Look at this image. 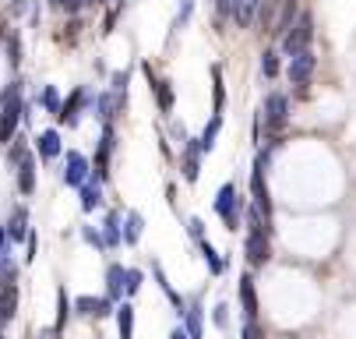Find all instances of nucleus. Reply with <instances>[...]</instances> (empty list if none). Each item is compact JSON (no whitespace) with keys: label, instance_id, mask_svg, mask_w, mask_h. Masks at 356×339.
Returning <instances> with one entry per match:
<instances>
[{"label":"nucleus","instance_id":"10","mask_svg":"<svg viewBox=\"0 0 356 339\" xmlns=\"http://www.w3.org/2000/svg\"><path fill=\"white\" fill-rule=\"evenodd\" d=\"M124 103H127L124 92H103V95H95V110H99V117H103V120H113L124 110Z\"/></svg>","mask_w":356,"mask_h":339},{"label":"nucleus","instance_id":"12","mask_svg":"<svg viewBox=\"0 0 356 339\" xmlns=\"http://www.w3.org/2000/svg\"><path fill=\"white\" fill-rule=\"evenodd\" d=\"M300 18V4L296 0H282L279 4V15H275V25H272V32L275 36H286L289 29H293V22Z\"/></svg>","mask_w":356,"mask_h":339},{"label":"nucleus","instance_id":"3","mask_svg":"<svg viewBox=\"0 0 356 339\" xmlns=\"http://www.w3.org/2000/svg\"><path fill=\"white\" fill-rule=\"evenodd\" d=\"M265 166H268V152H261L258 159H254V170H250V195H254V209L268 219V216H272V198H268V184H265Z\"/></svg>","mask_w":356,"mask_h":339},{"label":"nucleus","instance_id":"5","mask_svg":"<svg viewBox=\"0 0 356 339\" xmlns=\"http://www.w3.org/2000/svg\"><path fill=\"white\" fill-rule=\"evenodd\" d=\"M216 212H219V219H222L229 230H236V223H240V195H236L233 184H222L219 198H216Z\"/></svg>","mask_w":356,"mask_h":339},{"label":"nucleus","instance_id":"24","mask_svg":"<svg viewBox=\"0 0 356 339\" xmlns=\"http://www.w3.org/2000/svg\"><path fill=\"white\" fill-rule=\"evenodd\" d=\"M99 202H103V191H99V184H95V180H85V184H81V209L92 212Z\"/></svg>","mask_w":356,"mask_h":339},{"label":"nucleus","instance_id":"40","mask_svg":"<svg viewBox=\"0 0 356 339\" xmlns=\"http://www.w3.org/2000/svg\"><path fill=\"white\" fill-rule=\"evenodd\" d=\"M191 237H194V240H205V230H201V219H191Z\"/></svg>","mask_w":356,"mask_h":339},{"label":"nucleus","instance_id":"30","mask_svg":"<svg viewBox=\"0 0 356 339\" xmlns=\"http://www.w3.org/2000/svg\"><path fill=\"white\" fill-rule=\"evenodd\" d=\"M25 156H29L25 141H22V138H15V141H11V152H8V166H15V170H18V163H22Z\"/></svg>","mask_w":356,"mask_h":339},{"label":"nucleus","instance_id":"13","mask_svg":"<svg viewBox=\"0 0 356 339\" xmlns=\"http://www.w3.org/2000/svg\"><path fill=\"white\" fill-rule=\"evenodd\" d=\"M74 308H78L81 315H92V318H106V315L113 311V308H110V297H78Z\"/></svg>","mask_w":356,"mask_h":339},{"label":"nucleus","instance_id":"7","mask_svg":"<svg viewBox=\"0 0 356 339\" xmlns=\"http://www.w3.org/2000/svg\"><path fill=\"white\" fill-rule=\"evenodd\" d=\"M88 159L81 156V152H67V163H64V184L67 187H81L85 180H88Z\"/></svg>","mask_w":356,"mask_h":339},{"label":"nucleus","instance_id":"14","mask_svg":"<svg viewBox=\"0 0 356 339\" xmlns=\"http://www.w3.org/2000/svg\"><path fill=\"white\" fill-rule=\"evenodd\" d=\"M229 4H233V22L250 25L254 18H258V8L265 4V0H229Z\"/></svg>","mask_w":356,"mask_h":339},{"label":"nucleus","instance_id":"35","mask_svg":"<svg viewBox=\"0 0 356 339\" xmlns=\"http://www.w3.org/2000/svg\"><path fill=\"white\" fill-rule=\"evenodd\" d=\"M8 57H11V64H18V61H22V42H18V36H11V39H8Z\"/></svg>","mask_w":356,"mask_h":339},{"label":"nucleus","instance_id":"29","mask_svg":"<svg viewBox=\"0 0 356 339\" xmlns=\"http://www.w3.org/2000/svg\"><path fill=\"white\" fill-rule=\"evenodd\" d=\"M197 244H201V255H205V262H209V269H212V272L219 276V272H222V258L216 255V248L209 244V240H197Z\"/></svg>","mask_w":356,"mask_h":339},{"label":"nucleus","instance_id":"45","mask_svg":"<svg viewBox=\"0 0 356 339\" xmlns=\"http://www.w3.org/2000/svg\"><path fill=\"white\" fill-rule=\"evenodd\" d=\"M0 339H4V336H0Z\"/></svg>","mask_w":356,"mask_h":339},{"label":"nucleus","instance_id":"39","mask_svg":"<svg viewBox=\"0 0 356 339\" xmlns=\"http://www.w3.org/2000/svg\"><path fill=\"white\" fill-rule=\"evenodd\" d=\"M226 311H229L226 304H219V308H216V325H219V329H226V322H229V315H226Z\"/></svg>","mask_w":356,"mask_h":339},{"label":"nucleus","instance_id":"34","mask_svg":"<svg viewBox=\"0 0 356 339\" xmlns=\"http://www.w3.org/2000/svg\"><path fill=\"white\" fill-rule=\"evenodd\" d=\"M191 11H194V0H184V4H180V11H177V22H173V29H180V25H187V18H191Z\"/></svg>","mask_w":356,"mask_h":339},{"label":"nucleus","instance_id":"27","mask_svg":"<svg viewBox=\"0 0 356 339\" xmlns=\"http://www.w3.org/2000/svg\"><path fill=\"white\" fill-rule=\"evenodd\" d=\"M39 103H42L49 113H57V117H60V95H57V88H54V85H46V88H42Z\"/></svg>","mask_w":356,"mask_h":339},{"label":"nucleus","instance_id":"9","mask_svg":"<svg viewBox=\"0 0 356 339\" xmlns=\"http://www.w3.org/2000/svg\"><path fill=\"white\" fill-rule=\"evenodd\" d=\"M240 308H243L247 322H254V318H258V290H254V279H250V272H243V276H240Z\"/></svg>","mask_w":356,"mask_h":339},{"label":"nucleus","instance_id":"36","mask_svg":"<svg viewBox=\"0 0 356 339\" xmlns=\"http://www.w3.org/2000/svg\"><path fill=\"white\" fill-rule=\"evenodd\" d=\"M81 233H85V240H88V244H95V248H106V240H103V233H95L92 226H85Z\"/></svg>","mask_w":356,"mask_h":339},{"label":"nucleus","instance_id":"26","mask_svg":"<svg viewBox=\"0 0 356 339\" xmlns=\"http://www.w3.org/2000/svg\"><path fill=\"white\" fill-rule=\"evenodd\" d=\"M67 315H71V304H67V290H60V294H57V322H54V329H57V332H64V325H67Z\"/></svg>","mask_w":356,"mask_h":339},{"label":"nucleus","instance_id":"31","mask_svg":"<svg viewBox=\"0 0 356 339\" xmlns=\"http://www.w3.org/2000/svg\"><path fill=\"white\" fill-rule=\"evenodd\" d=\"M212 81H216V113L222 110V103H226V92H222V71L219 68H212Z\"/></svg>","mask_w":356,"mask_h":339},{"label":"nucleus","instance_id":"44","mask_svg":"<svg viewBox=\"0 0 356 339\" xmlns=\"http://www.w3.org/2000/svg\"><path fill=\"white\" fill-rule=\"evenodd\" d=\"M4 240H8V233H4V226H0V251H4Z\"/></svg>","mask_w":356,"mask_h":339},{"label":"nucleus","instance_id":"17","mask_svg":"<svg viewBox=\"0 0 356 339\" xmlns=\"http://www.w3.org/2000/svg\"><path fill=\"white\" fill-rule=\"evenodd\" d=\"M18 187H22V195H32L35 191V156H25L18 163Z\"/></svg>","mask_w":356,"mask_h":339},{"label":"nucleus","instance_id":"23","mask_svg":"<svg viewBox=\"0 0 356 339\" xmlns=\"http://www.w3.org/2000/svg\"><path fill=\"white\" fill-rule=\"evenodd\" d=\"M141 216L138 212H127V219H124V230H120V237H124V244H138L141 240Z\"/></svg>","mask_w":356,"mask_h":339},{"label":"nucleus","instance_id":"28","mask_svg":"<svg viewBox=\"0 0 356 339\" xmlns=\"http://www.w3.org/2000/svg\"><path fill=\"white\" fill-rule=\"evenodd\" d=\"M103 240H106V248H117V244H120V240H124V237H120V219H117V216H110V219H106V230H103Z\"/></svg>","mask_w":356,"mask_h":339},{"label":"nucleus","instance_id":"41","mask_svg":"<svg viewBox=\"0 0 356 339\" xmlns=\"http://www.w3.org/2000/svg\"><path fill=\"white\" fill-rule=\"evenodd\" d=\"M81 4H85V0H60V8H64V11H71V15H74Z\"/></svg>","mask_w":356,"mask_h":339},{"label":"nucleus","instance_id":"19","mask_svg":"<svg viewBox=\"0 0 356 339\" xmlns=\"http://www.w3.org/2000/svg\"><path fill=\"white\" fill-rule=\"evenodd\" d=\"M219 127H222V117L216 113V117L209 120V127L201 131V138L194 141V145H197V152H212V149H216V134H219Z\"/></svg>","mask_w":356,"mask_h":339},{"label":"nucleus","instance_id":"16","mask_svg":"<svg viewBox=\"0 0 356 339\" xmlns=\"http://www.w3.org/2000/svg\"><path fill=\"white\" fill-rule=\"evenodd\" d=\"M35 149H39L42 159H57V156H60V134H57V131H42V134L35 138Z\"/></svg>","mask_w":356,"mask_h":339},{"label":"nucleus","instance_id":"42","mask_svg":"<svg viewBox=\"0 0 356 339\" xmlns=\"http://www.w3.org/2000/svg\"><path fill=\"white\" fill-rule=\"evenodd\" d=\"M39 339H60V332L57 329H46V332H39Z\"/></svg>","mask_w":356,"mask_h":339},{"label":"nucleus","instance_id":"6","mask_svg":"<svg viewBox=\"0 0 356 339\" xmlns=\"http://www.w3.org/2000/svg\"><path fill=\"white\" fill-rule=\"evenodd\" d=\"M314 68H318V57L311 54V50H303V54H296V57H289V81L293 85H307L311 81V74H314Z\"/></svg>","mask_w":356,"mask_h":339},{"label":"nucleus","instance_id":"43","mask_svg":"<svg viewBox=\"0 0 356 339\" xmlns=\"http://www.w3.org/2000/svg\"><path fill=\"white\" fill-rule=\"evenodd\" d=\"M170 339H191V336H187L184 329H173V332H170Z\"/></svg>","mask_w":356,"mask_h":339},{"label":"nucleus","instance_id":"18","mask_svg":"<svg viewBox=\"0 0 356 339\" xmlns=\"http://www.w3.org/2000/svg\"><path fill=\"white\" fill-rule=\"evenodd\" d=\"M15 308H18V290L4 286V290H0V329L15 318Z\"/></svg>","mask_w":356,"mask_h":339},{"label":"nucleus","instance_id":"8","mask_svg":"<svg viewBox=\"0 0 356 339\" xmlns=\"http://www.w3.org/2000/svg\"><path fill=\"white\" fill-rule=\"evenodd\" d=\"M247 258L254 265H265L272 258V244H268V233H247Z\"/></svg>","mask_w":356,"mask_h":339},{"label":"nucleus","instance_id":"20","mask_svg":"<svg viewBox=\"0 0 356 339\" xmlns=\"http://www.w3.org/2000/svg\"><path fill=\"white\" fill-rule=\"evenodd\" d=\"M184 318H187V329H184V332H187L191 339H201V336H205V315H201L197 304H191V308L184 311Z\"/></svg>","mask_w":356,"mask_h":339},{"label":"nucleus","instance_id":"33","mask_svg":"<svg viewBox=\"0 0 356 339\" xmlns=\"http://www.w3.org/2000/svg\"><path fill=\"white\" fill-rule=\"evenodd\" d=\"M141 279H145V276H141L138 269H127V283H124V290H127V294H131V297H134V294H138V290H141Z\"/></svg>","mask_w":356,"mask_h":339},{"label":"nucleus","instance_id":"15","mask_svg":"<svg viewBox=\"0 0 356 339\" xmlns=\"http://www.w3.org/2000/svg\"><path fill=\"white\" fill-rule=\"evenodd\" d=\"M124 283H127V269H124V265H110V269H106V290H110V301H120V297L127 294Z\"/></svg>","mask_w":356,"mask_h":339},{"label":"nucleus","instance_id":"21","mask_svg":"<svg viewBox=\"0 0 356 339\" xmlns=\"http://www.w3.org/2000/svg\"><path fill=\"white\" fill-rule=\"evenodd\" d=\"M145 71H148V81H152V88H156L159 110H163V113H170V110H173V88H170V81H156V78H152V68H145Z\"/></svg>","mask_w":356,"mask_h":339},{"label":"nucleus","instance_id":"22","mask_svg":"<svg viewBox=\"0 0 356 339\" xmlns=\"http://www.w3.org/2000/svg\"><path fill=\"white\" fill-rule=\"evenodd\" d=\"M8 237H11V240H25V237H29V212H25V209H15V212H11Z\"/></svg>","mask_w":356,"mask_h":339},{"label":"nucleus","instance_id":"25","mask_svg":"<svg viewBox=\"0 0 356 339\" xmlns=\"http://www.w3.org/2000/svg\"><path fill=\"white\" fill-rule=\"evenodd\" d=\"M197 156H201L197 145H187V156H184V177H187V180H197V173H201V170H197Z\"/></svg>","mask_w":356,"mask_h":339},{"label":"nucleus","instance_id":"4","mask_svg":"<svg viewBox=\"0 0 356 339\" xmlns=\"http://www.w3.org/2000/svg\"><path fill=\"white\" fill-rule=\"evenodd\" d=\"M265 124H268V131L272 134H279L282 127H286V120H289V100L282 92H272V95H265Z\"/></svg>","mask_w":356,"mask_h":339},{"label":"nucleus","instance_id":"11","mask_svg":"<svg viewBox=\"0 0 356 339\" xmlns=\"http://www.w3.org/2000/svg\"><path fill=\"white\" fill-rule=\"evenodd\" d=\"M85 103H88V92H85V88L71 92V100L60 107V117H57V120H64L67 127H74V124L81 120V107H85Z\"/></svg>","mask_w":356,"mask_h":339},{"label":"nucleus","instance_id":"1","mask_svg":"<svg viewBox=\"0 0 356 339\" xmlns=\"http://www.w3.org/2000/svg\"><path fill=\"white\" fill-rule=\"evenodd\" d=\"M25 113V103H22V88L11 85L8 100H4V110H0V141L11 145L15 141V131H18V120Z\"/></svg>","mask_w":356,"mask_h":339},{"label":"nucleus","instance_id":"38","mask_svg":"<svg viewBox=\"0 0 356 339\" xmlns=\"http://www.w3.org/2000/svg\"><path fill=\"white\" fill-rule=\"evenodd\" d=\"M127 88V71H117L113 74V92H124Z\"/></svg>","mask_w":356,"mask_h":339},{"label":"nucleus","instance_id":"32","mask_svg":"<svg viewBox=\"0 0 356 339\" xmlns=\"http://www.w3.org/2000/svg\"><path fill=\"white\" fill-rule=\"evenodd\" d=\"M261 71H265V78H275V74H279V61H275L272 50H265V57H261Z\"/></svg>","mask_w":356,"mask_h":339},{"label":"nucleus","instance_id":"2","mask_svg":"<svg viewBox=\"0 0 356 339\" xmlns=\"http://www.w3.org/2000/svg\"><path fill=\"white\" fill-rule=\"evenodd\" d=\"M311 39H314V18L303 11V15L296 18V25L282 36V50H286L289 57H296V54H303V50H311Z\"/></svg>","mask_w":356,"mask_h":339},{"label":"nucleus","instance_id":"37","mask_svg":"<svg viewBox=\"0 0 356 339\" xmlns=\"http://www.w3.org/2000/svg\"><path fill=\"white\" fill-rule=\"evenodd\" d=\"M243 339H265V336H261V329L254 325V322H247V325H243Z\"/></svg>","mask_w":356,"mask_h":339}]
</instances>
